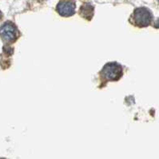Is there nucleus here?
<instances>
[{"instance_id":"nucleus-2","label":"nucleus","mask_w":159,"mask_h":159,"mask_svg":"<svg viewBox=\"0 0 159 159\" xmlns=\"http://www.w3.org/2000/svg\"><path fill=\"white\" fill-rule=\"evenodd\" d=\"M75 0H61L57 5L58 13L63 17H70L75 13Z\"/></svg>"},{"instance_id":"nucleus-4","label":"nucleus","mask_w":159,"mask_h":159,"mask_svg":"<svg viewBox=\"0 0 159 159\" xmlns=\"http://www.w3.org/2000/svg\"><path fill=\"white\" fill-rule=\"evenodd\" d=\"M0 36L6 41H13L17 36V30L11 23H4L0 28Z\"/></svg>"},{"instance_id":"nucleus-6","label":"nucleus","mask_w":159,"mask_h":159,"mask_svg":"<svg viewBox=\"0 0 159 159\" xmlns=\"http://www.w3.org/2000/svg\"><path fill=\"white\" fill-rule=\"evenodd\" d=\"M0 159H3V158H0Z\"/></svg>"},{"instance_id":"nucleus-5","label":"nucleus","mask_w":159,"mask_h":159,"mask_svg":"<svg viewBox=\"0 0 159 159\" xmlns=\"http://www.w3.org/2000/svg\"><path fill=\"white\" fill-rule=\"evenodd\" d=\"M94 12V7L90 3H85L80 8V14L83 18L90 19Z\"/></svg>"},{"instance_id":"nucleus-7","label":"nucleus","mask_w":159,"mask_h":159,"mask_svg":"<svg viewBox=\"0 0 159 159\" xmlns=\"http://www.w3.org/2000/svg\"><path fill=\"white\" fill-rule=\"evenodd\" d=\"M0 15H1V13H0Z\"/></svg>"},{"instance_id":"nucleus-1","label":"nucleus","mask_w":159,"mask_h":159,"mask_svg":"<svg viewBox=\"0 0 159 159\" xmlns=\"http://www.w3.org/2000/svg\"><path fill=\"white\" fill-rule=\"evenodd\" d=\"M133 18L137 26H146L151 22L152 15L150 11L146 8L139 7L134 11Z\"/></svg>"},{"instance_id":"nucleus-3","label":"nucleus","mask_w":159,"mask_h":159,"mask_svg":"<svg viewBox=\"0 0 159 159\" xmlns=\"http://www.w3.org/2000/svg\"><path fill=\"white\" fill-rule=\"evenodd\" d=\"M102 72L106 79L109 80H116L119 79L122 75V67L116 63L107 64L103 68Z\"/></svg>"}]
</instances>
